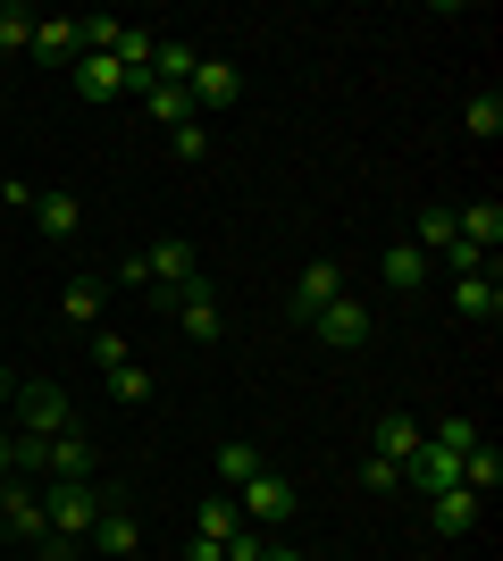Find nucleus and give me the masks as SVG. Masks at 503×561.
<instances>
[{
	"instance_id": "38",
	"label": "nucleus",
	"mask_w": 503,
	"mask_h": 561,
	"mask_svg": "<svg viewBox=\"0 0 503 561\" xmlns=\"http://www.w3.org/2000/svg\"><path fill=\"white\" fill-rule=\"evenodd\" d=\"M9 478H18V469H9V427H0V486H9Z\"/></svg>"
},
{
	"instance_id": "28",
	"label": "nucleus",
	"mask_w": 503,
	"mask_h": 561,
	"mask_svg": "<svg viewBox=\"0 0 503 561\" xmlns=\"http://www.w3.org/2000/svg\"><path fill=\"white\" fill-rule=\"evenodd\" d=\"M428 445H445V453H470V445H487V427H479V420H436V427H428Z\"/></svg>"
},
{
	"instance_id": "33",
	"label": "nucleus",
	"mask_w": 503,
	"mask_h": 561,
	"mask_svg": "<svg viewBox=\"0 0 503 561\" xmlns=\"http://www.w3.org/2000/svg\"><path fill=\"white\" fill-rule=\"evenodd\" d=\"M110 394H118V402H151V369H135V360L110 369Z\"/></svg>"
},
{
	"instance_id": "9",
	"label": "nucleus",
	"mask_w": 503,
	"mask_h": 561,
	"mask_svg": "<svg viewBox=\"0 0 503 561\" xmlns=\"http://www.w3.org/2000/svg\"><path fill=\"white\" fill-rule=\"evenodd\" d=\"M420 512H428V528H436V537H470L487 503H479L470 486H445V494H420Z\"/></svg>"
},
{
	"instance_id": "10",
	"label": "nucleus",
	"mask_w": 503,
	"mask_h": 561,
	"mask_svg": "<svg viewBox=\"0 0 503 561\" xmlns=\"http://www.w3.org/2000/svg\"><path fill=\"white\" fill-rule=\"evenodd\" d=\"M93 553H135V545H144V519L126 512V494H101V519H93Z\"/></svg>"
},
{
	"instance_id": "30",
	"label": "nucleus",
	"mask_w": 503,
	"mask_h": 561,
	"mask_svg": "<svg viewBox=\"0 0 503 561\" xmlns=\"http://www.w3.org/2000/svg\"><path fill=\"white\" fill-rule=\"evenodd\" d=\"M411 243H420V252H445V243H454V210H420V234H411Z\"/></svg>"
},
{
	"instance_id": "6",
	"label": "nucleus",
	"mask_w": 503,
	"mask_h": 561,
	"mask_svg": "<svg viewBox=\"0 0 503 561\" xmlns=\"http://www.w3.org/2000/svg\"><path fill=\"white\" fill-rule=\"evenodd\" d=\"M328 302H344V260H311V268L294 277V294H286V310L302 319V328H311Z\"/></svg>"
},
{
	"instance_id": "7",
	"label": "nucleus",
	"mask_w": 503,
	"mask_h": 561,
	"mask_svg": "<svg viewBox=\"0 0 503 561\" xmlns=\"http://www.w3.org/2000/svg\"><path fill=\"white\" fill-rule=\"evenodd\" d=\"M294 503H302V494H294L277 469H261L252 486H236V512L252 519V528H277V519H294Z\"/></svg>"
},
{
	"instance_id": "20",
	"label": "nucleus",
	"mask_w": 503,
	"mask_h": 561,
	"mask_svg": "<svg viewBox=\"0 0 503 561\" xmlns=\"http://www.w3.org/2000/svg\"><path fill=\"white\" fill-rule=\"evenodd\" d=\"M454 234L461 243H479L487 260L503 252V202H470V210H454Z\"/></svg>"
},
{
	"instance_id": "29",
	"label": "nucleus",
	"mask_w": 503,
	"mask_h": 561,
	"mask_svg": "<svg viewBox=\"0 0 503 561\" xmlns=\"http://www.w3.org/2000/svg\"><path fill=\"white\" fill-rule=\"evenodd\" d=\"M461 126H470V135H503V93H470Z\"/></svg>"
},
{
	"instance_id": "3",
	"label": "nucleus",
	"mask_w": 503,
	"mask_h": 561,
	"mask_svg": "<svg viewBox=\"0 0 503 561\" xmlns=\"http://www.w3.org/2000/svg\"><path fill=\"white\" fill-rule=\"evenodd\" d=\"M118 277H126V285H144L151 302H160V294H176V285H193V277H202V260H193V243H151V252H135V260H126Z\"/></svg>"
},
{
	"instance_id": "13",
	"label": "nucleus",
	"mask_w": 503,
	"mask_h": 561,
	"mask_svg": "<svg viewBox=\"0 0 503 561\" xmlns=\"http://www.w3.org/2000/svg\"><path fill=\"white\" fill-rule=\"evenodd\" d=\"M50 478H101L93 436H76V427H68V436H50V445H43V486H50Z\"/></svg>"
},
{
	"instance_id": "19",
	"label": "nucleus",
	"mask_w": 503,
	"mask_h": 561,
	"mask_svg": "<svg viewBox=\"0 0 503 561\" xmlns=\"http://www.w3.org/2000/svg\"><path fill=\"white\" fill-rule=\"evenodd\" d=\"M135 93H144L151 126H168V135H176V126H193V93H185V84H151V76H135Z\"/></svg>"
},
{
	"instance_id": "2",
	"label": "nucleus",
	"mask_w": 503,
	"mask_h": 561,
	"mask_svg": "<svg viewBox=\"0 0 503 561\" xmlns=\"http://www.w3.org/2000/svg\"><path fill=\"white\" fill-rule=\"evenodd\" d=\"M0 528H9L18 545H34L43 561H68L59 545H50V519H43V486H34V478H9V486H0Z\"/></svg>"
},
{
	"instance_id": "4",
	"label": "nucleus",
	"mask_w": 503,
	"mask_h": 561,
	"mask_svg": "<svg viewBox=\"0 0 503 561\" xmlns=\"http://www.w3.org/2000/svg\"><path fill=\"white\" fill-rule=\"evenodd\" d=\"M9 420H18L25 436H68V427H76V402L59 394L50 377H34V386H18V394H9Z\"/></svg>"
},
{
	"instance_id": "5",
	"label": "nucleus",
	"mask_w": 503,
	"mask_h": 561,
	"mask_svg": "<svg viewBox=\"0 0 503 561\" xmlns=\"http://www.w3.org/2000/svg\"><path fill=\"white\" fill-rule=\"evenodd\" d=\"M160 310H176V328L193 335V344H218V285L210 277H193V285H176V294H160Z\"/></svg>"
},
{
	"instance_id": "1",
	"label": "nucleus",
	"mask_w": 503,
	"mask_h": 561,
	"mask_svg": "<svg viewBox=\"0 0 503 561\" xmlns=\"http://www.w3.org/2000/svg\"><path fill=\"white\" fill-rule=\"evenodd\" d=\"M101 478H50L43 486V519H50V545L59 553H76V545L93 537V519H101Z\"/></svg>"
},
{
	"instance_id": "37",
	"label": "nucleus",
	"mask_w": 503,
	"mask_h": 561,
	"mask_svg": "<svg viewBox=\"0 0 503 561\" xmlns=\"http://www.w3.org/2000/svg\"><path fill=\"white\" fill-rule=\"evenodd\" d=\"M185 561H227V553H218L210 537H193V545H185Z\"/></svg>"
},
{
	"instance_id": "23",
	"label": "nucleus",
	"mask_w": 503,
	"mask_h": 561,
	"mask_svg": "<svg viewBox=\"0 0 503 561\" xmlns=\"http://www.w3.org/2000/svg\"><path fill=\"white\" fill-rule=\"evenodd\" d=\"M193 68H202V50L176 43V34H160V50H151V84H193Z\"/></svg>"
},
{
	"instance_id": "41",
	"label": "nucleus",
	"mask_w": 503,
	"mask_h": 561,
	"mask_svg": "<svg viewBox=\"0 0 503 561\" xmlns=\"http://www.w3.org/2000/svg\"><path fill=\"white\" fill-rule=\"evenodd\" d=\"M0 93H9V68H0Z\"/></svg>"
},
{
	"instance_id": "34",
	"label": "nucleus",
	"mask_w": 503,
	"mask_h": 561,
	"mask_svg": "<svg viewBox=\"0 0 503 561\" xmlns=\"http://www.w3.org/2000/svg\"><path fill=\"white\" fill-rule=\"evenodd\" d=\"M361 486L395 494V486H403V461H378V453H369V461H361Z\"/></svg>"
},
{
	"instance_id": "26",
	"label": "nucleus",
	"mask_w": 503,
	"mask_h": 561,
	"mask_svg": "<svg viewBox=\"0 0 503 561\" xmlns=\"http://www.w3.org/2000/svg\"><path fill=\"white\" fill-rule=\"evenodd\" d=\"M461 486L487 503V494L503 486V453H495V445H470V453H461Z\"/></svg>"
},
{
	"instance_id": "14",
	"label": "nucleus",
	"mask_w": 503,
	"mask_h": 561,
	"mask_svg": "<svg viewBox=\"0 0 503 561\" xmlns=\"http://www.w3.org/2000/svg\"><path fill=\"white\" fill-rule=\"evenodd\" d=\"M403 486H411V494H445V486H461V453L420 445V453L403 461Z\"/></svg>"
},
{
	"instance_id": "17",
	"label": "nucleus",
	"mask_w": 503,
	"mask_h": 561,
	"mask_svg": "<svg viewBox=\"0 0 503 561\" xmlns=\"http://www.w3.org/2000/svg\"><path fill=\"white\" fill-rule=\"evenodd\" d=\"M454 310H461V319H487V328H495V319H503V277H495V268H479V277H454Z\"/></svg>"
},
{
	"instance_id": "42",
	"label": "nucleus",
	"mask_w": 503,
	"mask_h": 561,
	"mask_svg": "<svg viewBox=\"0 0 503 561\" xmlns=\"http://www.w3.org/2000/svg\"><path fill=\"white\" fill-rule=\"evenodd\" d=\"M0 68H9V59H0Z\"/></svg>"
},
{
	"instance_id": "27",
	"label": "nucleus",
	"mask_w": 503,
	"mask_h": 561,
	"mask_svg": "<svg viewBox=\"0 0 503 561\" xmlns=\"http://www.w3.org/2000/svg\"><path fill=\"white\" fill-rule=\"evenodd\" d=\"M34 50V9H0V59Z\"/></svg>"
},
{
	"instance_id": "35",
	"label": "nucleus",
	"mask_w": 503,
	"mask_h": 561,
	"mask_svg": "<svg viewBox=\"0 0 503 561\" xmlns=\"http://www.w3.org/2000/svg\"><path fill=\"white\" fill-rule=\"evenodd\" d=\"M93 360H101V377H110V369H126L135 352H126V335H110V328H101V335H93Z\"/></svg>"
},
{
	"instance_id": "36",
	"label": "nucleus",
	"mask_w": 503,
	"mask_h": 561,
	"mask_svg": "<svg viewBox=\"0 0 503 561\" xmlns=\"http://www.w3.org/2000/svg\"><path fill=\"white\" fill-rule=\"evenodd\" d=\"M176 151H185V160H202V151H210V126H202V117H193V126H176Z\"/></svg>"
},
{
	"instance_id": "18",
	"label": "nucleus",
	"mask_w": 503,
	"mask_h": 561,
	"mask_svg": "<svg viewBox=\"0 0 503 561\" xmlns=\"http://www.w3.org/2000/svg\"><path fill=\"white\" fill-rule=\"evenodd\" d=\"M25 218H34V227H43L50 243H68V234L84 227V202H76V193H59V185H50V193H34V210H25Z\"/></svg>"
},
{
	"instance_id": "12",
	"label": "nucleus",
	"mask_w": 503,
	"mask_h": 561,
	"mask_svg": "<svg viewBox=\"0 0 503 561\" xmlns=\"http://www.w3.org/2000/svg\"><path fill=\"white\" fill-rule=\"evenodd\" d=\"M311 335H319V344H335V352H361V344H369V310L344 294V302H328V310L311 319Z\"/></svg>"
},
{
	"instance_id": "39",
	"label": "nucleus",
	"mask_w": 503,
	"mask_h": 561,
	"mask_svg": "<svg viewBox=\"0 0 503 561\" xmlns=\"http://www.w3.org/2000/svg\"><path fill=\"white\" fill-rule=\"evenodd\" d=\"M9 394H18V377H9V369H0V411H9Z\"/></svg>"
},
{
	"instance_id": "8",
	"label": "nucleus",
	"mask_w": 503,
	"mask_h": 561,
	"mask_svg": "<svg viewBox=\"0 0 503 561\" xmlns=\"http://www.w3.org/2000/svg\"><path fill=\"white\" fill-rule=\"evenodd\" d=\"M185 93H193V117H202V110H236V101H243V68H236V59H202Z\"/></svg>"
},
{
	"instance_id": "11",
	"label": "nucleus",
	"mask_w": 503,
	"mask_h": 561,
	"mask_svg": "<svg viewBox=\"0 0 503 561\" xmlns=\"http://www.w3.org/2000/svg\"><path fill=\"white\" fill-rule=\"evenodd\" d=\"M420 445H428V427L411 420V411H378V420H369V453H378V461H411Z\"/></svg>"
},
{
	"instance_id": "32",
	"label": "nucleus",
	"mask_w": 503,
	"mask_h": 561,
	"mask_svg": "<svg viewBox=\"0 0 503 561\" xmlns=\"http://www.w3.org/2000/svg\"><path fill=\"white\" fill-rule=\"evenodd\" d=\"M218 553H227V561H261V553H268V528H252V519H243V528L218 545Z\"/></svg>"
},
{
	"instance_id": "21",
	"label": "nucleus",
	"mask_w": 503,
	"mask_h": 561,
	"mask_svg": "<svg viewBox=\"0 0 503 561\" xmlns=\"http://www.w3.org/2000/svg\"><path fill=\"white\" fill-rule=\"evenodd\" d=\"M101 302H110V285H101V277H68L59 319H68V328H101Z\"/></svg>"
},
{
	"instance_id": "31",
	"label": "nucleus",
	"mask_w": 503,
	"mask_h": 561,
	"mask_svg": "<svg viewBox=\"0 0 503 561\" xmlns=\"http://www.w3.org/2000/svg\"><path fill=\"white\" fill-rule=\"evenodd\" d=\"M436 260H445L454 277H479V268H495V260H487L479 243H461V234H454V243H445V252H436Z\"/></svg>"
},
{
	"instance_id": "25",
	"label": "nucleus",
	"mask_w": 503,
	"mask_h": 561,
	"mask_svg": "<svg viewBox=\"0 0 503 561\" xmlns=\"http://www.w3.org/2000/svg\"><path fill=\"white\" fill-rule=\"evenodd\" d=\"M261 445H243V436H236V445H218V486H227V494H236V486H252V478H261Z\"/></svg>"
},
{
	"instance_id": "24",
	"label": "nucleus",
	"mask_w": 503,
	"mask_h": 561,
	"mask_svg": "<svg viewBox=\"0 0 503 561\" xmlns=\"http://www.w3.org/2000/svg\"><path fill=\"white\" fill-rule=\"evenodd\" d=\"M243 528V512H236V494H202V512H193V537H210V545H227Z\"/></svg>"
},
{
	"instance_id": "40",
	"label": "nucleus",
	"mask_w": 503,
	"mask_h": 561,
	"mask_svg": "<svg viewBox=\"0 0 503 561\" xmlns=\"http://www.w3.org/2000/svg\"><path fill=\"white\" fill-rule=\"evenodd\" d=\"M261 561H302V553H286V545H268V553H261Z\"/></svg>"
},
{
	"instance_id": "15",
	"label": "nucleus",
	"mask_w": 503,
	"mask_h": 561,
	"mask_svg": "<svg viewBox=\"0 0 503 561\" xmlns=\"http://www.w3.org/2000/svg\"><path fill=\"white\" fill-rule=\"evenodd\" d=\"M34 59L76 68V59H84V18H34Z\"/></svg>"
},
{
	"instance_id": "22",
	"label": "nucleus",
	"mask_w": 503,
	"mask_h": 561,
	"mask_svg": "<svg viewBox=\"0 0 503 561\" xmlns=\"http://www.w3.org/2000/svg\"><path fill=\"white\" fill-rule=\"evenodd\" d=\"M378 268H386V285H395V294H420V285H428V268H436V260L420 252V243H395V252H386Z\"/></svg>"
},
{
	"instance_id": "16",
	"label": "nucleus",
	"mask_w": 503,
	"mask_h": 561,
	"mask_svg": "<svg viewBox=\"0 0 503 561\" xmlns=\"http://www.w3.org/2000/svg\"><path fill=\"white\" fill-rule=\"evenodd\" d=\"M68 76H76V93H84V101H118V93H135V76H126L118 59H101V50H84Z\"/></svg>"
}]
</instances>
